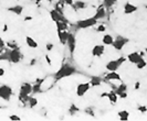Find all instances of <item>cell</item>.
<instances>
[{
  "mask_svg": "<svg viewBox=\"0 0 147 121\" xmlns=\"http://www.w3.org/2000/svg\"><path fill=\"white\" fill-rule=\"evenodd\" d=\"M55 24H57L58 31H67V29H69L67 21H58L55 22Z\"/></svg>",
  "mask_w": 147,
  "mask_h": 121,
  "instance_id": "cell-23",
  "label": "cell"
},
{
  "mask_svg": "<svg viewBox=\"0 0 147 121\" xmlns=\"http://www.w3.org/2000/svg\"><path fill=\"white\" fill-rule=\"evenodd\" d=\"M32 94V85L29 83H23L20 86L19 89V100L22 101L23 104H27V100Z\"/></svg>",
  "mask_w": 147,
  "mask_h": 121,
  "instance_id": "cell-3",
  "label": "cell"
},
{
  "mask_svg": "<svg viewBox=\"0 0 147 121\" xmlns=\"http://www.w3.org/2000/svg\"><path fill=\"white\" fill-rule=\"evenodd\" d=\"M6 45H8L10 49H17V47H18V46H17V42H13V41H12V42H7Z\"/></svg>",
  "mask_w": 147,
  "mask_h": 121,
  "instance_id": "cell-33",
  "label": "cell"
},
{
  "mask_svg": "<svg viewBox=\"0 0 147 121\" xmlns=\"http://www.w3.org/2000/svg\"><path fill=\"white\" fill-rule=\"evenodd\" d=\"M67 44V47H69V51L71 54H73L74 51H75V47H76V40H75V36L72 33H69L67 35V40H66V43Z\"/></svg>",
  "mask_w": 147,
  "mask_h": 121,
  "instance_id": "cell-9",
  "label": "cell"
},
{
  "mask_svg": "<svg viewBox=\"0 0 147 121\" xmlns=\"http://www.w3.org/2000/svg\"><path fill=\"white\" fill-rule=\"evenodd\" d=\"M5 74H6V71H5V68L0 67V77H2V76H3Z\"/></svg>",
  "mask_w": 147,
  "mask_h": 121,
  "instance_id": "cell-40",
  "label": "cell"
},
{
  "mask_svg": "<svg viewBox=\"0 0 147 121\" xmlns=\"http://www.w3.org/2000/svg\"><path fill=\"white\" fill-rule=\"evenodd\" d=\"M13 95V90L12 88L9 85H6V84H2L0 85V98L2 100H6V101H9L11 99Z\"/></svg>",
  "mask_w": 147,
  "mask_h": 121,
  "instance_id": "cell-5",
  "label": "cell"
},
{
  "mask_svg": "<svg viewBox=\"0 0 147 121\" xmlns=\"http://www.w3.org/2000/svg\"><path fill=\"white\" fill-rule=\"evenodd\" d=\"M36 1H37V2H40V1H42V0H36Z\"/></svg>",
  "mask_w": 147,
  "mask_h": 121,
  "instance_id": "cell-44",
  "label": "cell"
},
{
  "mask_svg": "<svg viewBox=\"0 0 147 121\" xmlns=\"http://www.w3.org/2000/svg\"><path fill=\"white\" fill-rule=\"evenodd\" d=\"M75 73H76V68L74 67L73 65L65 63V64H63L60 67L59 70H58V72H55V74H54L53 77H54L55 80H60V79L65 78V77H70L73 74H75Z\"/></svg>",
  "mask_w": 147,
  "mask_h": 121,
  "instance_id": "cell-1",
  "label": "cell"
},
{
  "mask_svg": "<svg viewBox=\"0 0 147 121\" xmlns=\"http://www.w3.org/2000/svg\"><path fill=\"white\" fill-rule=\"evenodd\" d=\"M137 10H138L137 6L133 5L131 2H126L125 5H124V13L125 14H132L134 12H136Z\"/></svg>",
  "mask_w": 147,
  "mask_h": 121,
  "instance_id": "cell-14",
  "label": "cell"
},
{
  "mask_svg": "<svg viewBox=\"0 0 147 121\" xmlns=\"http://www.w3.org/2000/svg\"><path fill=\"white\" fill-rule=\"evenodd\" d=\"M38 82L32 85V94H37L41 92V84L43 83V79H37Z\"/></svg>",
  "mask_w": 147,
  "mask_h": 121,
  "instance_id": "cell-25",
  "label": "cell"
},
{
  "mask_svg": "<svg viewBox=\"0 0 147 121\" xmlns=\"http://www.w3.org/2000/svg\"><path fill=\"white\" fill-rule=\"evenodd\" d=\"M104 79H105V80H122L121 75H119L116 71L115 72H109V73L105 75Z\"/></svg>",
  "mask_w": 147,
  "mask_h": 121,
  "instance_id": "cell-17",
  "label": "cell"
},
{
  "mask_svg": "<svg viewBox=\"0 0 147 121\" xmlns=\"http://www.w3.org/2000/svg\"><path fill=\"white\" fill-rule=\"evenodd\" d=\"M64 5H65V3L63 2V0H60L59 2L55 3V8H54V9H55L58 12L63 14V7H64Z\"/></svg>",
  "mask_w": 147,
  "mask_h": 121,
  "instance_id": "cell-28",
  "label": "cell"
},
{
  "mask_svg": "<svg viewBox=\"0 0 147 121\" xmlns=\"http://www.w3.org/2000/svg\"><path fill=\"white\" fill-rule=\"evenodd\" d=\"M53 47H54V45H53V43H47V45H45V49L48 52H50V51L53 50Z\"/></svg>",
  "mask_w": 147,
  "mask_h": 121,
  "instance_id": "cell-35",
  "label": "cell"
},
{
  "mask_svg": "<svg viewBox=\"0 0 147 121\" xmlns=\"http://www.w3.org/2000/svg\"><path fill=\"white\" fill-rule=\"evenodd\" d=\"M67 35H69L67 31H58V36H59V41L61 44L65 45L66 40H67Z\"/></svg>",
  "mask_w": 147,
  "mask_h": 121,
  "instance_id": "cell-20",
  "label": "cell"
},
{
  "mask_svg": "<svg viewBox=\"0 0 147 121\" xmlns=\"http://www.w3.org/2000/svg\"><path fill=\"white\" fill-rule=\"evenodd\" d=\"M71 7L73 8L75 11H78V10L85 9V8L88 7V3H86V2H84V1H74L73 5H72Z\"/></svg>",
  "mask_w": 147,
  "mask_h": 121,
  "instance_id": "cell-19",
  "label": "cell"
},
{
  "mask_svg": "<svg viewBox=\"0 0 147 121\" xmlns=\"http://www.w3.org/2000/svg\"><path fill=\"white\" fill-rule=\"evenodd\" d=\"M105 17H106V8L104 7L103 5H101L96 9V12L93 15V18L96 19V20H100V19H104Z\"/></svg>",
  "mask_w": 147,
  "mask_h": 121,
  "instance_id": "cell-12",
  "label": "cell"
},
{
  "mask_svg": "<svg viewBox=\"0 0 147 121\" xmlns=\"http://www.w3.org/2000/svg\"><path fill=\"white\" fill-rule=\"evenodd\" d=\"M63 2H64L65 5H67V6H72L74 2V0H63Z\"/></svg>",
  "mask_w": 147,
  "mask_h": 121,
  "instance_id": "cell-36",
  "label": "cell"
},
{
  "mask_svg": "<svg viewBox=\"0 0 147 121\" xmlns=\"http://www.w3.org/2000/svg\"><path fill=\"white\" fill-rule=\"evenodd\" d=\"M30 20H32V17H31V15H27V17L24 18V21H30Z\"/></svg>",
  "mask_w": 147,
  "mask_h": 121,
  "instance_id": "cell-42",
  "label": "cell"
},
{
  "mask_svg": "<svg viewBox=\"0 0 147 121\" xmlns=\"http://www.w3.org/2000/svg\"><path fill=\"white\" fill-rule=\"evenodd\" d=\"M138 110H140V112H143V114H144V112H146L147 111V108L145 107V106H140V107H138Z\"/></svg>",
  "mask_w": 147,
  "mask_h": 121,
  "instance_id": "cell-38",
  "label": "cell"
},
{
  "mask_svg": "<svg viewBox=\"0 0 147 121\" xmlns=\"http://www.w3.org/2000/svg\"><path fill=\"white\" fill-rule=\"evenodd\" d=\"M104 53H105V45L97 44V45H94V47L92 49V55L95 57L102 56Z\"/></svg>",
  "mask_w": 147,
  "mask_h": 121,
  "instance_id": "cell-11",
  "label": "cell"
},
{
  "mask_svg": "<svg viewBox=\"0 0 147 121\" xmlns=\"http://www.w3.org/2000/svg\"><path fill=\"white\" fill-rule=\"evenodd\" d=\"M146 61H145V58H144V57H142V58H140V61H138V62H137V63H136V67H137V68H138V70H143V68H145V67H146Z\"/></svg>",
  "mask_w": 147,
  "mask_h": 121,
  "instance_id": "cell-29",
  "label": "cell"
},
{
  "mask_svg": "<svg viewBox=\"0 0 147 121\" xmlns=\"http://www.w3.org/2000/svg\"><path fill=\"white\" fill-rule=\"evenodd\" d=\"M47 1H49V2H52V1H53V0H47Z\"/></svg>",
  "mask_w": 147,
  "mask_h": 121,
  "instance_id": "cell-45",
  "label": "cell"
},
{
  "mask_svg": "<svg viewBox=\"0 0 147 121\" xmlns=\"http://www.w3.org/2000/svg\"><path fill=\"white\" fill-rule=\"evenodd\" d=\"M102 83H103V78L100 77V76H93L91 78V80H90V85L93 86V87H97V86L101 85Z\"/></svg>",
  "mask_w": 147,
  "mask_h": 121,
  "instance_id": "cell-21",
  "label": "cell"
},
{
  "mask_svg": "<svg viewBox=\"0 0 147 121\" xmlns=\"http://www.w3.org/2000/svg\"><path fill=\"white\" fill-rule=\"evenodd\" d=\"M27 104L29 105V107L33 108L38 105V100L36 99V98H33V97H31V96H30L29 98H28V100H27Z\"/></svg>",
  "mask_w": 147,
  "mask_h": 121,
  "instance_id": "cell-30",
  "label": "cell"
},
{
  "mask_svg": "<svg viewBox=\"0 0 147 121\" xmlns=\"http://www.w3.org/2000/svg\"><path fill=\"white\" fill-rule=\"evenodd\" d=\"M101 97H107L110 102L112 104H116L118 100V96L116 95L115 92H109V93H104L101 95Z\"/></svg>",
  "mask_w": 147,
  "mask_h": 121,
  "instance_id": "cell-15",
  "label": "cell"
},
{
  "mask_svg": "<svg viewBox=\"0 0 147 121\" xmlns=\"http://www.w3.org/2000/svg\"><path fill=\"white\" fill-rule=\"evenodd\" d=\"M114 41V36H112L111 34H104L102 37V42L104 45H112Z\"/></svg>",
  "mask_w": 147,
  "mask_h": 121,
  "instance_id": "cell-24",
  "label": "cell"
},
{
  "mask_svg": "<svg viewBox=\"0 0 147 121\" xmlns=\"http://www.w3.org/2000/svg\"><path fill=\"white\" fill-rule=\"evenodd\" d=\"M16 1H20V0H16Z\"/></svg>",
  "mask_w": 147,
  "mask_h": 121,
  "instance_id": "cell-46",
  "label": "cell"
},
{
  "mask_svg": "<svg viewBox=\"0 0 147 121\" xmlns=\"http://www.w3.org/2000/svg\"><path fill=\"white\" fill-rule=\"evenodd\" d=\"M96 23H97V20L94 19L93 17H91V18H86V19L79 20V21L76 22V27H78V29L84 30V29H88V28L94 27Z\"/></svg>",
  "mask_w": 147,
  "mask_h": 121,
  "instance_id": "cell-6",
  "label": "cell"
},
{
  "mask_svg": "<svg viewBox=\"0 0 147 121\" xmlns=\"http://www.w3.org/2000/svg\"><path fill=\"white\" fill-rule=\"evenodd\" d=\"M5 46H6V42L0 37V50H1V49H3Z\"/></svg>",
  "mask_w": 147,
  "mask_h": 121,
  "instance_id": "cell-37",
  "label": "cell"
},
{
  "mask_svg": "<svg viewBox=\"0 0 147 121\" xmlns=\"http://www.w3.org/2000/svg\"><path fill=\"white\" fill-rule=\"evenodd\" d=\"M8 11L17 14V15H21L22 12H23V7L20 6V5H16V6H12V7L8 8Z\"/></svg>",
  "mask_w": 147,
  "mask_h": 121,
  "instance_id": "cell-18",
  "label": "cell"
},
{
  "mask_svg": "<svg viewBox=\"0 0 147 121\" xmlns=\"http://www.w3.org/2000/svg\"><path fill=\"white\" fill-rule=\"evenodd\" d=\"M9 119H10V120H13V121H20L21 120V118H20L18 114H11V116L9 117Z\"/></svg>",
  "mask_w": 147,
  "mask_h": 121,
  "instance_id": "cell-32",
  "label": "cell"
},
{
  "mask_svg": "<svg viewBox=\"0 0 147 121\" xmlns=\"http://www.w3.org/2000/svg\"><path fill=\"white\" fill-rule=\"evenodd\" d=\"M79 111V108L75 107V105H72L71 107H70V114H74L75 112H78Z\"/></svg>",
  "mask_w": 147,
  "mask_h": 121,
  "instance_id": "cell-31",
  "label": "cell"
},
{
  "mask_svg": "<svg viewBox=\"0 0 147 121\" xmlns=\"http://www.w3.org/2000/svg\"><path fill=\"white\" fill-rule=\"evenodd\" d=\"M50 17H51V19L54 22L66 21V19L64 18V15H63L62 13H60V12H58L55 9H53V10H51V11H50Z\"/></svg>",
  "mask_w": 147,
  "mask_h": 121,
  "instance_id": "cell-13",
  "label": "cell"
},
{
  "mask_svg": "<svg viewBox=\"0 0 147 121\" xmlns=\"http://www.w3.org/2000/svg\"><path fill=\"white\" fill-rule=\"evenodd\" d=\"M105 30H106V28H105L104 24H100V25L96 28V31H97V32H105Z\"/></svg>",
  "mask_w": 147,
  "mask_h": 121,
  "instance_id": "cell-34",
  "label": "cell"
},
{
  "mask_svg": "<svg viewBox=\"0 0 147 121\" xmlns=\"http://www.w3.org/2000/svg\"><path fill=\"white\" fill-rule=\"evenodd\" d=\"M2 31H3V32H7V31H8V25H7V24H5V25H3Z\"/></svg>",
  "mask_w": 147,
  "mask_h": 121,
  "instance_id": "cell-43",
  "label": "cell"
},
{
  "mask_svg": "<svg viewBox=\"0 0 147 121\" xmlns=\"http://www.w3.org/2000/svg\"><path fill=\"white\" fill-rule=\"evenodd\" d=\"M45 59H47V62H48V64L49 65L52 64V61H51V58L49 57V55H45Z\"/></svg>",
  "mask_w": 147,
  "mask_h": 121,
  "instance_id": "cell-41",
  "label": "cell"
},
{
  "mask_svg": "<svg viewBox=\"0 0 147 121\" xmlns=\"http://www.w3.org/2000/svg\"><path fill=\"white\" fill-rule=\"evenodd\" d=\"M0 57H1V59H7L10 63L17 64L22 59V54L20 50L17 47V49H11L10 51H7V52L0 54Z\"/></svg>",
  "mask_w": 147,
  "mask_h": 121,
  "instance_id": "cell-2",
  "label": "cell"
},
{
  "mask_svg": "<svg viewBox=\"0 0 147 121\" xmlns=\"http://www.w3.org/2000/svg\"><path fill=\"white\" fill-rule=\"evenodd\" d=\"M0 59H1V57H0Z\"/></svg>",
  "mask_w": 147,
  "mask_h": 121,
  "instance_id": "cell-47",
  "label": "cell"
},
{
  "mask_svg": "<svg viewBox=\"0 0 147 121\" xmlns=\"http://www.w3.org/2000/svg\"><path fill=\"white\" fill-rule=\"evenodd\" d=\"M126 58L125 57H119L117 59H112L110 62H107L106 65H105V68L109 72H115L117 71L118 68H119V66L123 64V63H125Z\"/></svg>",
  "mask_w": 147,
  "mask_h": 121,
  "instance_id": "cell-4",
  "label": "cell"
},
{
  "mask_svg": "<svg viewBox=\"0 0 147 121\" xmlns=\"http://www.w3.org/2000/svg\"><path fill=\"white\" fill-rule=\"evenodd\" d=\"M142 57H143V56L140 55L138 52H132L131 54H128V56H127V59H128V61H129L132 64L135 65L136 63H137V62H138V61H140V58H142Z\"/></svg>",
  "mask_w": 147,
  "mask_h": 121,
  "instance_id": "cell-16",
  "label": "cell"
},
{
  "mask_svg": "<svg viewBox=\"0 0 147 121\" xmlns=\"http://www.w3.org/2000/svg\"><path fill=\"white\" fill-rule=\"evenodd\" d=\"M128 42H129V39L124 37V36H122V35H118V36H116V39H114L112 46L116 51H122L124 49V46H125Z\"/></svg>",
  "mask_w": 147,
  "mask_h": 121,
  "instance_id": "cell-7",
  "label": "cell"
},
{
  "mask_svg": "<svg viewBox=\"0 0 147 121\" xmlns=\"http://www.w3.org/2000/svg\"><path fill=\"white\" fill-rule=\"evenodd\" d=\"M116 2H117V0H104L103 6L106 8V9H110V8L114 7V6L116 5Z\"/></svg>",
  "mask_w": 147,
  "mask_h": 121,
  "instance_id": "cell-27",
  "label": "cell"
},
{
  "mask_svg": "<svg viewBox=\"0 0 147 121\" xmlns=\"http://www.w3.org/2000/svg\"><path fill=\"white\" fill-rule=\"evenodd\" d=\"M26 43L29 46L30 49H37L38 47V42L32 37V36H27L26 37Z\"/></svg>",
  "mask_w": 147,
  "mask_h": 121,
  "instance_id": "cell-22",
  "label": "cell"
},
{
  "mask_svg": "<svg viewBox=\"0 0 147 121\" xmlns=\"http://www.w3.org/2000/svg\"><path fill=\"white\" fill-rule=\"evenodd\" d=\"M117 116L122 121H127L129 119V112L127 110H121V111H118Z\"/></svg>",
  "mask_w": 147,
  "mask_h": 121,
  "instance_id": "cell-26",
  "label": "cell"
},
{
  "mask_svg": "<svg viewBox=\"0 0 147 121\" xmlns=\"http://www.w3.org/2000/svg\"><path fill=\"white\" fill-rule=\"evenodd\" d=\"M140 82H136V83H135V86H134V89L137 90V89H140Z\"/></svg>",
  "mask_w": 147,
  "mask_h": 121,
  "instance_id": "cell-39",
  "label": "cell"
},
{
  "mask_svg": "<svg viewBox=\"0 0 147 121\" xmlns=\"http://www.w3.org/2000/svg\"><path fill=\"white\" fill-rule=\"evenodd\" d=\"M90 88H91L90 83H82V84H79V85L76 86V89H75L76 96H79V97L84 96V95L90 90Z\"/></svg>",
  "mask_w": 147,
  "mask_h": 121,
  "instance_id": "cell-8",
  "label": "cell"
},
{
  "mask_svg": "<svg viewBox=\"0 0 147 121\" xmlns=\"http://www.w3.org/2000/svg\"><path fill=\"white\" fill-rule=\"evenodd\" d=\"M115 93H116V95L118 96V98H122V99L127 98V85H126V84H121V85L116 88Z\"/></svg>",
  "mask_w": 147,
  "mask_h": 121,
  "instance_id": "cell-10",
  "label": "cell"
}]
</instances>
